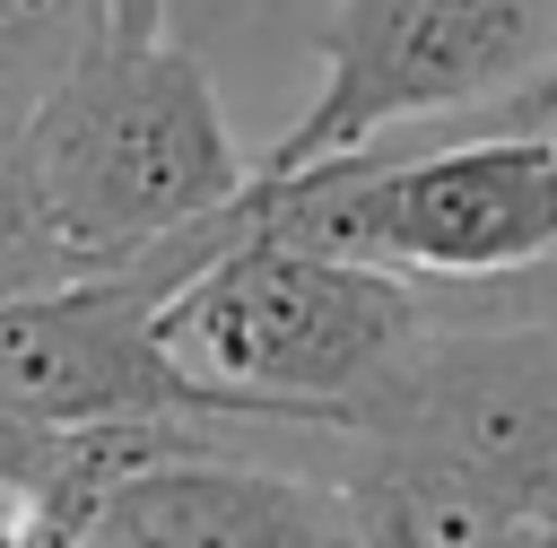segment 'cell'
<instances>
[{"mask_svg": "<svg viewBox=\"0 0 557 548\" xmlns=\"http://www.w3.org/2000/svg\"><path fill=\"white\" fill-rule=\"evenodd\" d=\"M426 470L513 531L557 522V331H435L339 435Z\"/></svg>", "mask_w": 557, "mask_h": 548, "instance_id": "5b68a950", "label": "cell"}, {"mask_svg": "<svg viewBox=\"0 0 557 548\" xmlns=\"http://www.w3.org/2000/svg\"><path fill=\"white\" fill-rule=\"evenodd\" d=\"M235 217L409 278L435 331H557V122L409 130L313 174H261Z\"/></svg>", "mask_w": 557, "mask_h": 548, "instance_id": "6da1fadb", "label": "cell"}, {"mask_svg": "<svg viewBox=\"0 0 557 548\" xmlns=\"http://www.w3.org/2000/svg\"><path fill=\"white\" fill-rule=\"evenodd\" d=\"M513 548H557V522H548V531H522Z\"/></svg>", "mask_w": 557, "mask_h": 548, "instance_id": "8fae6325", "label": "cell"}, {"mask_svg": "<svg viewBox=\"0 0 557 548\" xmlns=\"http://www.w3.org/2000/svg\"><path fill=\"white\" fill-rule=\"evenodd\" d=\"M104 9L113 0H0V130H17L44 104V87L78 61Z\"/></svg>", "mask_w": 557, "mask_h": 548, "instance_id": "ba28073f", "label": "cell"}, {"mask_svg": "<svg viewBox=\"0 0 557 548\" xmlns=\"http://www.w3.org/2000/svg\"><path fill=\"white\" fill-rule=\"evenodd\" d=\"M78 278H96V261L52 226L17 130H0V313H17V304H35V296H61V287H78Z\"/></svg>", "mask_w": 557, "mask_h": 548, "instance_id": "52a82bcc", "label": "cell"}, {"mask_svg": "<svg viewBox=\"0 0 557 548\" xmlns=\"http://www.w3.org/2000/svg\"><path fill=\"white\" fill-rule=\"evenodd\" d=\"M78 548H366V539L322 470L235 444H183L122 470L96 496Z\"/></svg>", "mask_w": 557, "mask_h": 548, "instance_id": "8992f818", "label": "cell"}, {"mask_svg": "<svg viewBox=\"0 0 557 548\" xmlns=\"http://www.w3.org/2000/svg\"><path fill=\"white\" fill-rule=\"evenodd\" d=\"M157 339L226 426L331 452L366 400L435 339V313L392 270L226 217L200 235L191 278L157 313Z\"/></svg>", "mask_w": 557, "mask_h": 548, "instance_id": "3957f363", "label": "cell"}, {"mask_svg": "<svg viewBox=\"0 0 557 548\" xmlns=\"http://www.w3.org/2000/svg\"><path fill=\"white\" fill-rule=\"evenodd\" d=\"M540 78H557V0H331L313 17V87L261 148V174L470 130Z\"/></svg>", "mask_w": 557, "mask_h": 548, "instance_id": "277c9868", "label": "cell"}, {"mask_svg": "<svg viewBox=\"0 0 557 548\" xmlns=\"http://www.w3.org/2000/svg\"><path fill=\"white\" fill-rule=\"evenodd\" d=\"M0 548H78V539H70V522L44 496H26L17 478H0Z\"/></svg>", "mask_w": 557, "mask_h": 548, "instance_id": "9c48e42d", "label": "cell"}, {"mask_svg": "<svg viewBox=\"0 0 557 548\" xmlns=\"http://www.w3.org/2000/svg\"><path fill=\"white\" fill-rule=\"evenodd\" d=\"M270 9H296V0H165L174 35H191V26H261Z\"/></svg>", "mask_w": 557, "mask_h": 548, "instance_id": "30bf717a", "label": "cell"}, {"mask_svg": "<svg viewBox=\"0 0 557 548\" xmlns=\"http://www.w3.org/2000/svg\"><path fill=\"white\" fill-rule=\"evenodd\" d=\"M157 9H165V0H157Z\"/></svg>", "mask_w": 557, "mask_h": 548, "instance_id": "7c38bea8", "label": "cell"}, {"mask_svg": "<svg viewBox=\"0 0 557 548\" xmlns=\"http://www.w3.org/2000/svg\"><path fill=\"white\" fill-rule=\"evenodd\" d=\"M52 226L96 261H157L244 209L261 157H244L218 70L157 0H113L78 61L17 122Z\"/></svg>", "mask_w": 557, "mask_h": 548, "instance_id": "7a4b0ae2", "label": "cell"}]
</instances>
